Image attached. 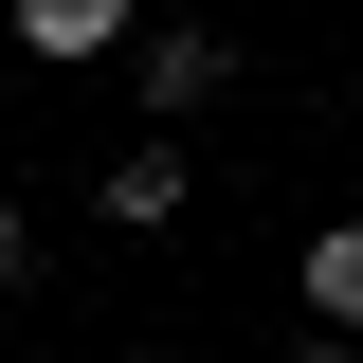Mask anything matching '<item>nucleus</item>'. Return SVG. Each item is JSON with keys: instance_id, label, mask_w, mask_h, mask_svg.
<instances>
[{"instance_id": "nucleus-1", "label": "nucleus", "mask_w": 363, "mask_h": 363, "mask_svg": "<svg viewBox=\"0 0 363 363\" xmlns=\"http://www.w3.org/2000/svg\"><path fill=\"white\" fill-rule=\"evenodd\" d=\"M128 18L145 0H18V55L37 73H91V55H128Z\"/></svg>"}, {"instance_id": "nucleus-4", "label": "nucleus", "mask_w": 363, "mask_h": 363, "mask_svg": "<svg viewBox=\"0 0 363 363\" xmlns=\"http://www.w3.org/2000/svg\"><path fill=\"white\" fill-rule=\"evenodd\" d=\"M291 272H309V327H363V218H327Z\"/></svg>"}, {"instance_id": "nucleus-6", "label": "nucleus", "mask_w": 363, "mask_h": 363, "mask_svg": "<svg viewBox=\"0 0 363 363\" xmlns=\"http://www.w3.org/2000/svg\"><path fill=\"white\" fill-rule=\"evenodd\" d=\"M291 363H363V327H309V345H291Z\"/></svg>"}, {"instance_id": "nucleus-2", "label": "nucleus", "mask_w": 363, "mask_h": 363, "mask_svg": "<svg viewBox=\"0 0 363 363\" xmlns=\"http://www.w3.org/2000/svg\"><path fill=\"white\" fill-rule=\"evenodd\" d=\"M218 91H236V55L200 37V18H164V37H145V109H164V128H182V109H218Z\"/></svg>"}, {"instance_id": "nucleus-3", "label": "nucleus", "mask_w": 363, "mask_h": 363, "mask_svg": "<svg viewBox=\"0 0 363 363\" xmlns=\"http://www.w3.org/2000/svg\"><path fill=\"white\" fill-rule=\"evenodd\" d=\"M91 200H109V218H182V128H128V145H109V182H91Z\"/></svg>"}, {"instance_id": "nucleus-5", "label": "nucleus", "mask_w": 363, "mask_h": 363, "mask_svg": "<svg viewBox=\"0 0 363 363\" xmlns=\"http://www.w3.org/2000/svg\"><path fill=\"white\" fill-rule=\"evenodd\" d=\"M18 272H37V218H18V200H0V291H18Z\"/></svg>"}, {"instance_id": "nucleus-7", "label": "nucleus", "mask_w": 363, "mask_h": 363, "mask_svg": "<svg viewBox=\"0 0 363 363\" xmlns=\"http://www.w3.org/2000/svg\"><path fill=\"white\" fill-rule=\"evenodd\" d=\"M128 363H164V345H128Z\"/></svg>"}]
</instances>
